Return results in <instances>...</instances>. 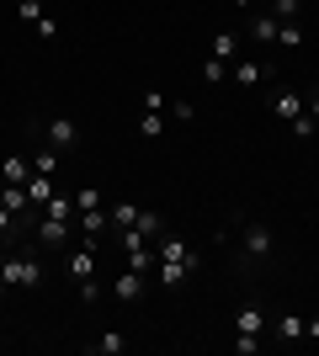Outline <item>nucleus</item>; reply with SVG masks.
Instances as JSON below:
<instances>
[{"label": "nucleus", "mask_w": 319, "mask_h": 356, "mask_svg": "<svg viewBox=\"0 0 319 356\" xmlns=\"http://www.w3.org/2000/svg\"><path fill=\"white\" fill-rule=\"evenodd\" d=\"M224 74H229V64H224V59H213V54L202 59V80H224Z\"/></svg>", "instance_id": "nucleus-29"}, {"label": "nucleus", "mask_w": 319, "mask_h": 356, "mask_svg": "<svg viewBox=\"0 0 319 356\" xmlns=\"http://www.w3.org/2000/svg\"><path fill=\"white\" fill-rule=\"evenodd\" d=\"M38 245L64 250V245H69V218H48V213H43V223H38Z\"/></svg>", "instance_id": "nucleus-6"}, {"label": "nucleus", "mask_w": 319, "mask_h": 356, "mask_svg": "<svg viewBox=\"0 0 319 356\" xmlns=\"http://www.w3.org/2000/svg\"><path fill=\"white\" fill-rule=\"evenodd\" d=\"M32 170H38V176H59V149H54V144H48V149H38Z\"/></svg>", "instance_id": "nucleus-18"}, {"label": "nucleus", "mask_w": 319, "mask_h": 356, "mask_svg": "<svg viewBox=\"0 0 319 356\" xmlns=\"http://www.w3.org/2000/svg\"><path fill=\"white\" fill-rule=\"evenodd\" d=\"M0 208L11 213H32V197H27V181H0Z\"/></svg>", "instance_id": "nucleus-5"}, {"label": "nucleus", "mask_w": 319, "mask_h": 356, "mask_svg": "<svg viewBox=\"0 0 319 356\" xmlns=\"http://www.w3.org/2000/svg\"><path fill=\"white\" fill-rule=\"evenodd\" d=\"M154 271H160V282H165V287H181L186 277H192V271H186V266H170V261H160V266H154Z\"/></svg>", "instance_id": "nucleus-21"}, {"label": "nucleus", "mask_w": 319, "mask_h": 356, "mask_svg": "<svg viewBox=\"0 0 319 356\" xmlns=\"http://www.w3.org/2000/svg\"><path fill=\"white\" fill-rule=\"evenodd\" d=\"M277 43H282V48H298V43H304V27H298V22H282V27H277Z\"/></svg>", "instance_id": "nucleus-24"}, {"label": "nucleus", "mask_w": 319, "mask_h": 356, "mask_svg": "<svg viewBox=\"0 0 319 356\" xmlns=\"http://www.w3.org/2000/svg\"><path fill=\"white\" fill-rule=\"evenodd\" d=\"M27 197H32V213H43V202L54 197V176H38V170H32L27 176Z\"/></svg>", "instance_id": "nucleus-10"}, {"label": "nucleus", "mask_w": 319, "mask_h": 356, "mask_svg": "<svg viewBox=\"0 0 319 356\" xmlns=\"http://www.w3.org/2000/svg\"><path fill=\"white\" fill-rule=\"evenodd\" d=\"M234 54H240V32H218V38H213V59H234Z\"/></svg>", "instance_id": "nucleus-15"}, {"label": "nucleus", "mask_w": 319, "mask_h": 356, "mask_svg": "<svg viewBox=\"0 0 319 356\" xmlns=\"http://www.w3.org/2000/svg\"><path fill=\"white\" fill-rule=\"evenodd\" d=\"M234 6H240V11H245V6H250V0H234Z\"/></svg>", "instance_id": "nucleus-33"}, {"label": "nucleus", "mask_w": 319, "mask_h": 356, "mask_svg": "<svg viewBox=\"0 0 319 356\" xmlns=\"http://www.w3.org/2000/svg\"><path fill=\"white\" fill-rule=\"evenodd\" d=\"M277 27H282V22H277L272 11H261L256 22H250V38H261V43H277Z\"/></svg>", "instance_id": "nucleus-14"}, {"label": "nucleus", "mask_w": 319, "mask_h": 356, "mask_svg": "<svg viewBox=\"0 0 319 356\" xmlns=\"http://www.w3.org/2000/svg\"><path fill=\"white\" fill-rule=\"evenodd\" d=\"M160 261H170V266H186V271H197V266H202V255H192V250H186V239H176V234H160Z\"/></svg>", "instance_id": "nucleus-3"}, {"label": "nucleus", "mask_w": 319, "mask_h": 356, "mask_svg": "<svg viewBox=\"0 0 319 356\" xmlns=\"http://www.w3.org/2000/svg\"><path fill=\"white\" fill-rule=\"evenodd\" d=\"M272 106H277V118H282V122H293L298 112H304V96H298V90H277Z\"/></svg>", "instance_id": "nucleus-12"}, {"label": "nucleus", "mask_w": 319, "mask_h": 356, "mask_svg": "<svg viewBox=\"0 0 319 356\" xmlns=\"http://www.w3.org/2000/svg\"><path fill=\"white\" fill-rule=\"evenodd\" d=\"M245 250L266 255V250H272V229H266V223H245Z\"/></svg>", "instance_id": "nucleus-11"}, {"label": "nucleus", "mask_w": 319, "mask_h": 356, "mask_svg": "<svg viewBox=\"0 0 319 356\" xmlns=\"http://www.w3.org/2000/svg\"><path fill=\"white\" fill-rule=\"evenodd\" d=\"M75 208H80V213L101 208V192H96V186H80V192H75Z\"/></svg>", "instance_id": "nucleus-27"}, {"label": "nucleus", "mask_w": 319, "mask_h": 356, "mask_svg": "<svg viewBox=\"0 0 319 356\" xmlns=\"http://www.w3.org/2000/svg\"><path fill=\"white\" fill-rule=\"evenodd\" d=\"M266 11H272L277 22H298V11H304V0H272Z\"/></svg>", "instance_id": "nucleus-20"}, {"label": "nucleus", "mask_w": 319, "mask_h": 356, "mask_svg": "<svg viewBox=\"0 0 319 356\" xmlns=\"http://www.w3.org/2000/svg\"><path fill=\"white\" fill-rule=\"evenodd\" d=\"M304 112H309V118L319 122V90H314V96H309V106H304Z\"/></svg>", "instance_id": "nucleus-32"}, {"label": "nucleus", "mask_w": 319, "mask_h": 356, "mask_svg": "<svg viewBox=\"0 0 319 356\" xmlns=\"http://www.w3.org/2000/svg\"><path fill=\"white\" fill-rule=\"evenodd\" d=\"M0 282H6V287H38V282H43V266H38L27 250H16V255L0 261Z\"/></svg>", "instance_id": "nucleus-1"}, {"label": "nucleus", "mask_w": 319, "mask_h": 356, "mask_svg": "<svg viewBox=\"0 0 319 356\" xmlns=\"http://www.w3.org/2000/svg\"><path fill=\"white\" fill-rule=\"evenodd\" d=\"M91 351L96 356H122V351H128V341H122L117 330H106V335H96V341H91Z\"/></svg>", "instance_id": "nucleus-13"}, {"label": "nucleus", "mask_w": 319, "mask_h": 356, "mask_svg": "<svg viewBox=\"0 0 319 356\" xmlns=\"http://www.w3.org/2000/svg\"><path fill=\"white\" fill-rule=\"evenodd\" d=\"M304 335H309V341H319V314H314V319H304Z\"/></svg>", "instance_id": "nucleus-30"}, {"label": "nucleus", "mask_w": 319, "mask_h": 356, "mask_svg": "<svg viewBox=\"0 0 319 356\" xmlns=\"http://www.w3.org/2000/svg\"><path fill=\"white\" fill-rule=\"evenodd\" d=\"M106 213H112V223H117V229H133V223H138V208H133V202H117V208H106Z\"/></svg>", "instance_id": "nucleus-23"}, {"label": "nucleus", "mask_w": 319, "mask_h": 356, "mask_svg": "<svg viewBox=\"0 0 319 356\" xmlns=\"http://www.w3.org/2000/svg\"><path fill=\"white\" fill-rule=\"evenodd\" d=\"M234 330H240V356H250V351H261V330H266V309H256V303H245L240 314H234Z\"/></svg>", "instance_id": "nucleus-2"}, {"label": "nucleus", "mask_w": 319, "mask_h": 356, "mask_svg": "<svg viewBox=\"0 0 319 356\" xmlns=\"http://www.w3.org/2000/svg\"><path fill=\"white\" fill-rule=\"evenodd\" d=\"M11 223H16V218H11V213H6V208H0V239L11 234Z\"/></svg>", "instance_id": "nucleus-31"}, {"label": "nucleus", "mask_w": 319, "mask_h": 356, "mask_svg": "<svg viewBox=\"0 0 319 356\" xmlns=\"http://www.w3.org/2000/svg\"><path fill=\"white\" fill-rule=\"evenodd\" d=\"M64 271H69L75 282H96V250H91V245L69 250V255H64Z\"/></svg>", "instance_id": "nucleus-4"}, {"label": "nucleus", "mask_w": 319, "mask_h": 356, "mask_svg": "<svg viewBox=\"0 0 319 356\" xmlns=\"http://www.w3.org/2000/svg\"><path fill=\"white\" fill-rule=\"evenodd\" d=\"M48 144L64 154V149H75V144H80V128H75L69 118H54V122H48Z\"/></svg>", "instance_id": "nucleus-8"}, {"label": "nucleus", "mask_w": 319, "mask_h": 356, "mask_svg": "<svg viewBox=\"0 0 319 356\" xmlns=\"http://www.w3.org/2000/svg\"><path fill=\"white\" fill-rule=\"evenodd\" d=\"M106 229H112V213H106V208H91V213H80V234H85V245H91V250H96V239H101Z\"/></svg>", "instance_id": "nucleus-7"}, {"label": "nucleus", "mask_w": 319, "mask_h": 356, "mask_svg": "<svg viewBox=\"0 0 319 356\" xmlns=\"http://www.w3.org/2000/svg\"><path fill=\"white\" fill-rule=\"evenodd\" d=\"M160 128H165L160 112H144V118H138V138H160Z\"/></svg>", "instance_id": "nucleus-26"}, {"label": "nucleus", "mask_w": 319, "mask_h": 356, "mask_svg": "<svg viewBox=\"0 0 319 356\" xmlns=\"http://www.w3.org/2000/svg\"><path fill=\"white\" fill-rule=\"evenodd\" d=\"M16 16H22V22H32V27H38V22H43V0H16Z\"/></svg>", "instance_id": "nucleus-25"}, {"label": "nucleus", "mask_w": 319, "mask_h": 356, "mask_svg": "<svg viewBox=\"0 0 319 356\" xmlns=\"http://www.w3.org/2000/svg\"><path fill=\"white\" fill-rule=\"evenodd\" d=\"M234 80H240V86H256V80H266V64L240 59V64H234Z\"/></svg>", "instance_id": "nucleus-17"}, {"label": "nucleus", "mask_w": 319, "mask_h": 356, "mask_svg": "<svg viewBox=\"0 0 319 356\" xmlns=\"http://www.w3.org/2000/svg\"><path fill=\"white\" fill-rule=\"evenodd\" d=\"M133 229H138L144 239H160V234H165V223H160V213H144V208H138V223H133Z\"/></svg>", "instance_id": "nucleus-19"}, {"label": "nucleus", "mask_w": 319, "mask_h": 356, "mask_svg": "<svg viewBox=\"0 0 319 356\" xmlns=\"http://www.w3.org/2000/svg\"><path fill=\"white\" fill-rule=\"evenodd\" d=\"M32 176V165L22 160V154H6V165H0V181H27Z\"/></svg>", "instance_id": "nucleus-16"}, {"label": "nucleus", "mask_w": 319, "mask_h": 356, "mask_svg": "<svg viewBox=\"0 0 319 356\" xmlns=\"http://www.w3.org/2000/svg\"><path fill=\"white\" fill-rule=\"evenodd\" d=\"M144 277H149V271H133V266H128V271H117V282H112V293H117L122 303H133V298L144 293Z\"/></svg>", "instance_id": "nucleus-9"}, {"label": "nucleus", "mask_w": 319, "mask_h": 356, "mask_svg": "<svg viewBox=\"0 0 319 356\" xmlns=\"http://www.w3.org/2000/svg\"><path fill=\"white\" fill-rule=\"evenodd\" d=\"M288 128H293V138H309V134H314V128H319V122L309 118V112H298V118H293Z\"/></svg>", "instance_id": "nucleus-28"}, {"label": "nucleus", "mask_w": 319, "mask_h": 356, "mask_svg": "<svg viewBox=\"0 0 319 356\" xmlns=\"http://www.w3.org/2000/svg\"><path fill=\"white\" fill-rule=\"evenodd\" d=\"M277 335H282V341H298V335H304V319H298V314H282V319H277Z\"/></svg>", "instance_id": "nucleus-22"}]
</instances>
